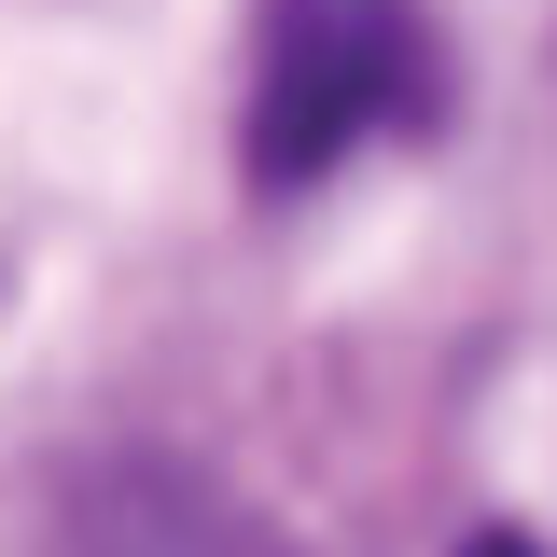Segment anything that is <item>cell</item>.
<instances>
[{"label":"cell","mask_w":557,"mask_h":557,"mask_svg":"<svg viewBox=\"0 0 557 557\" xmlns=\"http://www.w3.org/2000/svg\"><path fill=\"white\" fill-rule=\"evenodd\" d=\"M418 112V0H265L251 42V182H321L335 153Z\"/></svg>","instance_id":"1"},{"label":"cell","mask_w":557,"mask_h":557,"mask_svg":"<svg viewBox=\"0 0 557 557\" xmlns=\"http://www.w3.org/2000/svg\"><path fill=\"white\" fill-rule=\"evenodd\" d=\"M57 557H293L265 516H237L209 474H168V460H126V474L70 487Z\"/></svg>","instance_id":"2"},{"label":"cell","mask_w":557,"mask_h":557,"mask_svg":"<svg viewBox=\"0 0 557 557\" xmlns=\"http://www.w3.org/2000/svg\"><path fill=\"white\" fill-rule=\"evenodd\" d=\"M460 557H544V544H530V530H474Z\"/></svg>","instance_id":"3"}]
</instances>
